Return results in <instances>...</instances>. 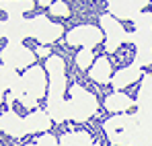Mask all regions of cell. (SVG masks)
Masks as SVG:
<instances>
[{
    "label": "cell",
    "mask_w": 152,
    "mask_h": 146,
    "mask_svg": "<svg viewBox=\"0 0 152 146\" xmlns=\"http://www.w3.org/2000/svg\"><path fill=\"white\" fill-rule=\"evenodd\" d=\"M48 95V74L43 66H29L23 74H19L10 89H8V105H12L15 101H19L25 109H35L37 101Z\"/></svg>",
    "instance_id": "obj_1"
},
{
    "label": "cell",
    "mask_w": 152,
    "mask_h": 146,
    "mask_svg": "<svg viewBox=\"0 0 152 146\" xmlns=\"http://www.w3.org/2000/svg\"><path fill=\"white\" fill-rule=\"evenodd\" d=\"M45 74H48V115L53 123H62L68 120L66 107V64L62 56L45 58Z\"/></svg>",
    "instance_id": "obj_2"
},
{
    "label": "cell",
    "mask_w": 152,
    "mask_h": 146,
    "mask_svg": "<svg viewBox=\"0 0 152 146\" xmlns=\"http://www.w3.org/2000/svg\"><path fill=\"white\" fill-rule=\"evenodd\" d=\"M136 105V138L134 146H152V74H142Z\"/></svg>",
    "instance_id": "obj_3"
},
{
    "label": "cell",
    "mask_w": 152,
    "mask_h": 146,
    "mask_svg": "<svg viewBox=\"0 0 152 146\" xmlns=\"http://www.w3.org/2000/svg\"><path fill=\"white\" fill-rule=\"evenodd\" d=\"M66 107H68V120H72L76 123H84L97 113L99 99L88 89H84L80 84H72L70 87V99L66 101Z\"/></svg>",
    "instance_id": "obj_4"
},
{
    "label": "cell",
    "mask_w": 152,
    "mask_h": 146,
    "mask_svg": "<svg viewBox=\"0 0 152 146\" xmlns=\"http://www.w3.org/2000/svg\"><path fill=\"white\" fill-rule=\"evenodd\" d=\"M99 23H101V31H103V37H105V51L107 54H115L124 43H132V33L126 31L124 25L115 17H111L109 12L101 15Z\"/></svg>",
    "instance_id": "obj_5"
},
{
    "label": "cell",
    "mask_w": 152,
    "mask_h": 146,
    "mask_svg": "<svg viewBox=\"0 0 152 146\" xmlns=\"http://www.w3.org/2000/svg\"><path fill=\"white\" fill-rule=\"evenodd\" d=\"M35 58H37L35 51L19 41H8L0 51V62L12 70H27L29 66L35 64Z\"/></svg>",
    "instance_id": "obj_6"
},
{
    "label": "cell",
    "mask_w": 152,
    "mask_h": 146,
    "mask_svg": "<svg viewBox=\"0 0 152 146\" xmlns=\"http://www.w3.org/2000/svg\"><path fill=\"white\" fill-rule=\"evenodd\" d=\"M29 23H31V37L37 39L39 45H50L64 35V27L60 23L50 21L45 15H37L29 19Z\"/></svg>",
    "instance_id": "obj_7"
},
{
    "label": "cell",
    "mask_w": 152,
    "mask_h": 146,
    "mask_svg": "<svg viewBox=\"0 0 152 146\" xmlns=\"http://www.w3.org/2000/svg\"><path fill=\"white\" fill-rule=\"evenodd\" d=\"M66 41L74 48L93 49L103 41V31L95 25H76L66 33Z\"/></svg>",
    "instance_id": "obj_8"
},
{
    "label": "cell",
    "mask_w": 152,
    "mask_h": 146,
    "mask_svg": "<svg viewBox=\"0 0 152 146\" xmlns=\"http://www.w3.org/2000/svg\"><path fill=\"white\" fill-rule=\"evenodd\" d=\"M152 0H107V10L117 21H132Z\"/></svg>",
    "instance_id": "obj_9"
},
{
    "label": "cell",
    "mask_w": 152,
    "mask_h": 146,
    "mask_svg": "<svg viewBox=\"0 0 152 146\" xmlns=\"http://www.w3.org/2000/svg\"><path fill=\"white\" fill-rule=\"evenodd\" d=\"M4 37L8 41L23 43L27 37H31V23L23 17H8L4 21Z\"/></svg>",
    "instance_id": "obj_10"
},
{
    "label": "cell",
    "mask_w": 152,
    "mask_h": 146,
    "mask_svg": "<svg viewBox=\"0 0 152 146\" xmlns=\"http://www.w3.org/2000/svg\"><path fill=\"white\" fill-rule=\"evenodd\" d=\"M142 68H138L136 64H129V66H124L119 70H115V74H111V80L109 84L113 87V91H124L127 87H132L134 82H138L142 78Z\"/></svg>",
    "instance_id": "obj_11"
},
{
    "label": "cell",
    "mask_w": 152,
    "mask_h": 146,
    "mask_svg": "<svg viewBox=\"0 0 152 146\" xmlns=\"http://www.w3.org/2000/svg\"><path fill=\"white\" fill-rule=\"evenodd\" d=\"M0 130L4 134H8L10 138H23L25 136V122L17 111L6 109L0 115Z\"/></svg>",
    "instance_id": "obj_12"
},
{
    "label": "cell",
    "mask_w": 152,
    "mask_h": 146,
    "mask_svg": "<svg viewBox=\"0 0 152 146\" xmlns=\"http://www.w3.org/2000/svg\"><path fill=\"white\" fill-rule=\"evenodd\" d=\"M23 122H25V134H41V132H48L51 128V123H53L45 109H33L27 117H23Z\"/></svg>",
    "instance_id": "obj_13"
},
{
    "label": "cell",
    "mask_w": 152,
    "mask_h": 146,
    "mask_svg": "<svg viewBox=\"0 0 152 146\" xmlns=\"http://www.w3.org/2000/svg\"><path fill=\"white\" fill-rule=\"evenodd\" d=\"M111 74H113V70H111V62H109L107 56L95 58L93 66L88 68V76H91V80H95L97 84H109Z\"/></svg>",
    "instance_id": "obj_14"
},
{
    "label": "cell",
    "mask_w": 152,
    "mask_h": 146,
    "mask_svg": "<svg viewBox=\"0 0 152 146\" xmlns=\"http://www.w3.org/2000/svg\"><path fill=\"white\" fill-rule=\"evenodd\" d=\"M129 107H134V99L124 91H113L111 95L105 97V109L109 113H127Z\"/></svg>",
    "instance_id": "obj_15"
},
{
    "label": "cell",
    "mask_w": 152,
    "mask_h": 146,
    "mask_svg": "<svg viewBox=\"0 0 152 146\" xmlns=\"http://www.w3.org/2000/svg\"><path fill=\"white\" fill-rule=\"evenodd\" d=\"M58 146H99L88 132H64L58 140Z\"/></svg>",
    "instance_id": "obj_16"
},
{
    "label": "cell",
    "mask_w": 152,
    "mask_h": 146,
    "mask_svg": "<svg viewBox=\"0 0 152 146\" xmlns=\"http://www.w3.org/2000/svg\"><path fill=\"white\" fill-rule=\"evenodd\" d=\"M33 0H0V10H4L8 17H23L25 12L33 10Z\"/></svg>",
    "instance_id": "obj_17"
},
{
    "label": "cell",
    "mask_w": 152,
    "mask_h": 146,
    "mask_svg": "<svg viewBox=\"0 0 152 146\" xmlns=\"http://www.w3.org/2000/svg\"><path fill=\"white\" fill-rule=\"evenodd\" d=\"M132 43L136 49H152V29H134Z\"/></svg>",
    "instance_id": "obj_18"
},
{
    "label": "cell",
    "mask_w": 152,
    "mask_h": 146,
    "mask_svg": "<svg viewBox=\"0 0 152 146\" xmlns=\"http://www.w3.org/2000/svg\"><path fill=\"white\" fill-rule=\"evenodd\" d=\"M17 76H19L17 70H12V68H8V66L0 64V103L4 101L6 91L10 89V84H12V80H15Z\"/></svg>",
    "instance_id": "obj_19"
},
{
    "label": "cell",
    "mask_w": 152,
    "mask_h": 146,
    "mask_svg": "<svg viewBox=\"0 0 152 146\" xmlns=\"http://www.w3.org/2000/svg\"><path fill=\"white\" fill-rule=\"evenodd\" d=\"M93 62H95V56H93V49H78V54H76V66L80 68V70H88L91 66H93Z\"/></svg>",
    "instance_id": "obj_20"
},
{
    "label": "cell",
    "mask_w": 152,
    "mask_h": 146,
    "mask_svg": "<svg viewBox=\"0 0 152 146\" xmlns=\"http://www.w3.org/2000/svg\"><path fill=\"white\" fill-rule=\"evenodd\" d=\"M138 68H144V66H150L152 64V49H136V56H134V62Z\"/></svg>",
    "instance_id": "obj_21"
},
{
    "label": "cell",
    "mask_w": 152,
    "mask_h": 146,
    "mask_svg": "<svg viewBox=\"0 0 152 146\" xmlns=\"http://www.w3.org/2000/svg\"><path fill=\"white\" fill-rule=\"evenodd\" d=\"M132 23H134V29H152V12L142 10L140 15L132 19Z\"/></svg>",
    "instance_id": "obj_22"
},
{
    "label": "cell",
    "mask_w": 152,
    "mask_h": 146,
    "mask_svg": "<svg viewBox=\"0 0 152 146\" xmlns=\"http://www.w3.org/2000/svg\"><path fill=\"white\" fill-rule=\"evenodd\" d=\"M50 12L53 17H70V8H68V4L64 2V0H56V2H51L50 4Z\"/></svg>",
    "instance_id": "obj_23"
},
{
    "label": "cell",
    "mask_w": 152,
    "mask_h": 146,
    "mask_svg": "<svg viewBox=\"0 0 152 146\" xmlns=\"http://www.w3.org/2000/svg\"><path fill=\"white\" fill-rule=\"evenodd\" d=\"M35 146H58V140L51 134H39L35 140Z\"/></svg>",
    "instance_id": "obj_24"
},
{
    "label": "cell",
    "mask_w": 152,
    "mask_h": 146,
    "mask_svg": "<svg viewBox=\"0 0 152 146\" xmlns=\"http://www.w3.org/2000/svg\"><path fill=\"white\" fill-rule=\"evenodd\" d=\"M35 56L50 58V48H48V45H37V48H35Z\"/></svg>",
    "instance_id": "obj_25"
},
{
    "label": "cell",
    "mask_w": 152,
    "mask_h": 146,
    "mask_svg": "<svg viewBox=\"0 0 152 146\" xmlns=\"http://www.w3.org/2000/svg\"><path fill=\"white\" fill-rule=\"evenodd\" d=\"M37 4H41V6H50L51 0H37Z\"/></svg>",
    "instance_id": "obj_26"
},
{
    "label": "cell",
    "mask_w": 152,
    "mask_h": 146,
    "mask_svg": "<svg viewBox=\"0 0 152 146\" xmlns=\"http://www.w3.org/2000/svg\"><path fill=\"white\" fill-rule=\"evenodd\" d=\"M0 37H4V21H0Z\"/></svg>",
    "instance_id": "obj_27"
},
{
    "label": "cell",
    "mask_w": 152,
    "mask_h": 146,
    "mask_svg": "<svg viewBox=\"0 0 152 146\" xmlns=\"http://www.w3.org/2000/svg\"><path fill=\"white\" fill-rule=\"evenodd\" d=\"M25 146H35V144H33V142H31V144H25Z\"/></svg>",
    "instance_id": "obj_28"
},
{
    "label": "cell",
    "mask_w": 152,
    "mask_h": 146,
    "mask_svg": "<svg viewBox=\"0 0 152 146\" xmlns=\"http://www.w3.org/2000/svg\"><path fill=\"white\" fill-rule=\"evenodd\" d=\"M0 146H2V144H0Z\"/></svg>",
    "instance_id": "obj_29"
}]
</instances>
